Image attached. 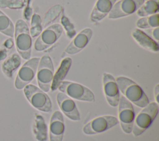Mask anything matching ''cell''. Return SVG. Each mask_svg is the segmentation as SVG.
I'll list each match as a JSON object with an SVG mask.
<instances>
[{"label": "cell", "instance_id": "1", "mask_svg": "<svg viewBox=\"0 0 159 141\" xmlns=\"http://www.w3.org/2000/svg\"><path fill=\"white\" fill-rule=\"evenodd\" d=\"M116 81L119 90L131 102L137 106L145 108L149 100L142 88L131 79L125 77H118Z\"/></svg>", "mask_w": 159, "mask_h": 141}, {"label": "cell", "instance_id": "2", "mask_svg": "<svg viewBox=\"0 0 159 141\" xmlns=\"http://www.w3.org/2000/svg\"><path fill=\"white\" fill-rule=\"evenodd\" d=\"M15 44L17 51L24 59L28 60L31 56L32 37L27 23L19 19L16 21L14 26Z\"/></svg>", "mask_w": 159, "mask_h": 141}, {"label": "cell", "instance_id": "3", "mask_svg": "<svg viewBox=\"0 0 159 141\" xmlns=\"http://www.w3.org/2000/svg\"><path fill=\"white\" fill-rule=\"evenodd\" d=\"M24 93L27 100L35 108L46 113L52 111L51 100L40 88L32 84H28L24 88Z\"/></svg>", "mask_w": 159, "mask_h": 141}, {"label": "cell", "instance_id": "4", "mask_svg": "<svg viewBox=\"0 0 159 141\" xmlns=\"http://www.w3.org/2000/svg\"><path fill=\"white\" fill-rule=\"evenodd\" d=\"M158 113V106L156 103L152 102L148 104L134 121L132 130L133 134L137 137L145 131L150 126Z\"/></svg>", "mask_w": 159, "mask_h": 141}, {"label": "cell", "instance_id": "5", "mask_svg": "<svg viewBox=\"0 0 159 141\" xmlns=\"http://www.w3.org/2000/svg\"><path fill=\"white\" fill-rule=\"evenodd\" d=\"M53 77V65L50 57L43 56L39 61L37 70V80L40 88L44 92L50 90Z\"/></svg>", "mask_w": 159, "mask_h": 141}, {"label": "cell", "instance_id": "6", "mask_svg": "<svg viewBox=\"0 0 159 141\" xmlns=\"http://www.w3.org/2000/svg\"><path fill=\"white\" fill-rule=\"evenodd\" d=\"M58 88L67 96L78 100L89 102H93L95 100L92 91L86 87L78 83L63 81Z\"/></svg>", "mask_w": 159, "mask_h": 141}, {"label": "cell", "instance_id": "7", "mask_svg": "<svg viewBox=\"0 0 159 141\" xmlns=\"http://www.w3.org/2000/svg\"><path fill=\"white\" fill-rule=\"evenodd\" d=\"M39 61V58H33L28 59L22 65L15 80L16 88L21 90L32 81L37 73Z\"/></svg>", "mask_w": 159, "mask_h": 141}, {"label": "cell", "instance_id": "8", "mask_svg": "<svg viewBox=\"0 0 159 141\" xmlns=\"http://www.w3.org/2000/svg\"><path fill=\"white\" fill-rule=\"evenodd\" d=\"M63 28L58 24H53L42 32L34 43V48L37 51H43L54 44L61 36Z\"/></svg>", "mask_w": 159, "mask_h": 141}, {"label": "cell", "instance_id": "9", "mask_svg": "<svg viewBox=\"0 0 159 141\" xmlns=\"http://www.w3.org/2000/svg\"><path fill=\"white\" fill-rule=\"evenodd\" d=\"M119 118L121 127L125 133H130L135 119V113L131 103L124 96L119 101Z\"/></svg>", "mask_w": 159, "mask_h": 141}, {"label": "cell", "instance_id": "10", "mask_svg": "<svg viewBox=\"0 0 159 141\" xmlns=\"http://www.w3.org/2000/svg\"><path fill=\"white\" fill-rule=\"evenodd\" d=\"M145 0H120L116 2L109 13L108 18L116 19L132 14L142 6Z\"/></svg>", "mask_w": 159, "mask_h": 141}, {"label": "cell", "instance_id": "11", "mask_svg": "<svg viewBox=\"0 0 159 141\" xmlns=\"http://www.w3.org/2000/svg\"><path fill=\"white\" fill-rule=\"evenodd\" d=\"M119 123L117 119L112 116H103L97 118L86 124L83 129L84 134L93 135L103 132Z\"/></svg>", "mask_w": 159, "mask_h": 141}, {"label": "cell", "instance_id": "12", "mask_svg": "<svg viewBox=\"0 0 159 141\" xmlns=\"http://www.w3.org/2000/svg\"><path fill=\"white\" fill-rule=\"evenodd\" d=\"M103 88L107 103L112 106H117L120 98L118 85L114 77L107 73L102 74Z\"/></svg>", "mask_w": 159, "mask_h": 141}, {"label": "cell", "instance_id": "13", "mask_svg": "<svg viewBox=\"0 0 159 141\" xmlns=\"http://www.w3.org/2000/svg\"><path fill=\"white\" fill-rule=\"evenodd\" d=\"M92 35L93 31L91 28H86L82 30L66 46L65 52L68 54H75L79 53L89 43Z\"/></svg>", "mask_w": 159, "mask_h": 141}, {"label": "cell", "instance_id": "14", "mask_svg": "<svg viewBox=\"0 0 159 141\" xmlns=\"http://www.w3.org/2000/svg\"><path fill=\"white\" fill-rule=\"evenodd\" d=\"M58 105L63 113L73 121H79L80 114L75 101L63 92H59L57 96Z\"/></svg>", "mask_w": 159, "mask_h": 141}, {"label": "cell", "instance_id": "15", "mask_svg": "<svg viewBox=\"0 0 159 141\" xmlns=\"http://www.w3.org/2000/svg\"><path fill=\"white\" fill-rule=\"evenodd\" d=\"M65 132L63 114L58 111H55L51 118L50 124V141H62Z\"/></svg>", "mask_w": 159, "mask_h": 141}, {"label": "cell", "instance_id": "16", "mask_svg": "<svg viewBox=\"0 0 159 141\" xmlns=\"http://www.w3.org/2000/svg\"><path fill=\"white\" fill-rule=\"evenodd\" d=\"M116 0H97L90 15L93 22H98L102 20L111 11Z\"/></svg>", "mask_w": 159, "mask_h": 141}, {"label": "cell", "instance_id": "17", "mask_svg": "<svg viewBox=\"0 0 159 141\" xmlns=\"http://www.w3.org/2000/svg\"><path fill=\"white\" fill-rule=\"evenodd\" d=\"M132 36L137 43L144 49L152 52L158 51V43L142 30L139 28L134 29L132 32Z\"/></svg>", "mask_w": 159, "mask_h": 141}, {"label": "cell", "instance_id": "18", "mask_svg": "<svg viewBox=\"0 0 159 141\" xmlns=\"http://www.w3.org/2000/svg\"><path fill=\"white\" fill-rule=\"evenodd\" d=\"M72 63V60L70 58H66L63 59L60 64V67L57 70L55 75H53L50 89L52 91L56 90L61 82L66 77Z\"/></svg>", "mask_w": 159, "mask_h": 141}, {"label": "cell", "instance_id": "19", "mask_svg": "<svg viewBox=\"0 0 159 141\" xmlns=\"http://www.w3.org/2000/svg\"><path fill=\"white\" fill-rule=\"evenodd\" d=\"M21 59L19 54L14 53L8 57L2 64L1 70L8 78H12L14 72L19 67Z\"/></svg>", "mask_w": 159, "mask_h": 141}, {"label": "cell", "instance_id": "20", "mask_svg": "<svg viewBox=\"0 0 159 141\" xmlns=\"http://www.w3.org/2000/svg\"><path fill=\"white\" fill-rule=\"evenodd\" d=\"M33 133L37 141H47V125L42 116L38 113L35 114V118L33 123Z\"/></svg>", "mask_w": 159, "mask_h": 141}, {"label": "cell", "instance_id": "21", "mask_svg": "<svg viewBox=\"0 0 159 141\" xmlns=\"http://www.w3.org/2000/svg\"><path fill=\"white\" fill-rule=\"evenodd\" d=\"M159 0H147L137 11V14L143 17L157 14L158 11Z\"/></svg>", "mask_w": 159, "mask_h": 141}, {"label": "cell", "instance_id": "22", "mask_svg": "<svg viewBox=\"0 0 159 141\" xmlns=\"http://www.w3.org/2000/svg\"><path fill=\"white\" fill-rule=\"evenodd\" d=\"M136 25L139 28H153L159 26L158 14H155L143 17L137 20Z\"/></svg>", "mask_w": 159, "mask_h": 141}, {"label": "cell", "instance_id": "23", "mask_svg": "<svg viewBox=\"0 0 159 141\" xmlns=\"http://www.w3.org/2000/svg\"><path fill=\"white\" fill-rule=\"evenodd\" d=\"M0 32L6 36L13 37L14 33V25L10 19L3 12L0 10Z\"/></svg>", "mask_w": 159, "mask_h": 141}, {"label": "cell", "instance_id": "24", "mask_svg": "<svg viewBox=\"0 0 159 141\" xmlns=\"http://www.w3.org/2000/svg\"><path fill=\"white\" fill-rule=\"evenodd\" d=\"M63 7L59 4H56L50 7L45 13L43 17V26L47 27L54 20L63 12Z\"/></svg>", "mask_w": 159, "mask_h": 141}, {"label": "cell", "instance_id": "25", "mask_svg": "<svg viewBox=\"0 0 159 141\" xmlns=\"http://www.w3.org/2000/svg\"><path fill=\"white\" fill-rule=\"evenodd\" d=\"M42 25L40 16L37 14H34L31 17L30 28L29 29L31 37L35 38L42 33Z\"/></svg>", "mask_w": 159, "mask_h": 141}, {"label": "cell", "instance_id": "26", "mask_svg": "<svg viewBox=\"0 0 159 141\" xmlns=\"http://www.w3.org/2000/svg\"><path fill=\"white\" fill-rule=\"evenodd\" d=\"M24 3L20 0H0V8H9L11 9H21Z\"/></svg>", "mask_w": 159, "mask_h": 141}, {"label": "cell", "instance_id": "27", "mask_svg": "<svg viewBox=\"0 0 159 141\" xmlns=\"http://www.w3.org/2000/svg\"><path fill=\"white\" fill-rule=\"evenodd\" d=\"M61 23L66 32V35L69 38H73L76 35V31L73 25L70 22L68 18L63 15L61 17Z\"/></svg>", "mask_w": 159, "mask_h": 141}, {"label": "cell", "instance_id": "28", "mask_svg": "<svg viewBox=\"0 0 159 141\" xmlns=\"http://www.w3.org/2000/svg\"><path fill=\"white\" fill-rule=\"evenodd\" d=\"M152 36L153 39L155 41H158L159 40V28L158 27H156V28H153L152 31Z\"/></svg>", "mask_w": 159, "mask_h": 141}, {"label": "cell", "instance_id": "29", "mask_svg": "<svg viewBox=\"0 0 159 141\" xmlns=\"http://www.w3.org/2000/svg\"><path fill=\"white\" fill-rule=\"evenodd\" d=\"M14 43H13V41L11 38H9L8 40H6L4 43V46L6 48H8V49H10L12 47Z\"/></svg>", "mask_w": 159, "mask_h": 141}, {"label": "cell", "instance_id": "30", "mask_svg": "<svg viewBox=\"0 0 159 141\" xmlns=\"http://www.w3.org/2000/svg\"><path fill=\"white\" fill-rule=\"evenodd\" d=\"M155 95L156 97V100L157 102H158V93H159V85L157 84L155 88Z\"/></svg>", "mask_w": 159, "mask_h": 141}]
</instances>
